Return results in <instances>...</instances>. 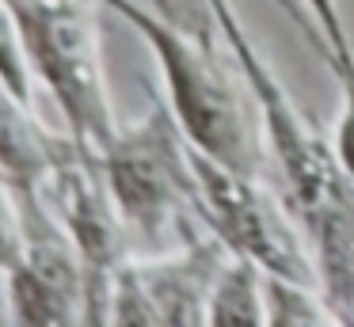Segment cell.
Segmentation results:
<instances>
[{"label": "cell", "mask_w": 354, "mask_h": 327, "mask_svg": "<svg viewBox=\"0 0 354 327\" xmlns=\"http://www.w3.org/2000/svg\"><path fill=\"white\" fill-rule=\"evenodd\" d=\"M100 8L115 12L145 38L164 76L168 106L176 111L194 149L240 171H267L270 144L259 99L217 27L168 19L141 0H100Z\"/></svg>", "instance_id": "1"}, {"label": "cell", "mask_w": 354, "mask_h": 327, "mask_svg": "<svg viewBox=\"0 0 354 327\" xmlns=\"http://www.w3.org/2000/svg\"><path fill=\"white\" fill-rule=\"evenodd\" d=\"M100 156L133 255H156L209 236L194 141L164 99H156L130 126H118Z\"/></svg>", "instance_id": "2"}, {"label": "cell", "mask_w": 354, "mask_h": 327, "mask_svg": "<svg viewBox=\"0 0 354 327\" xmlns=\"http://www.w3.org/2000/svg\"><path fill=\"white\" fill-rule=\"evenodd\" d=\"M19 27L35 84L50 91L69 133L103 144L115 137V106L103 73L100 0H4Z\"/></svg>", "instance_id": "3"}, {"label": "cell", "mask_w": 354, "mask_h": 327, "mask_svg": "<svg viewBox=\"0 0 354 327\" xmlns=\"http://www.w3.org/2000/svg\"><path fill=\"white\" fill-rule=\"evenodd\" d=\"M206 4H209V19H214L221 42L229 46V53L244 68L248 84H252L255 99H259L270 160H274L278 175H282L286 198L297 209L301 225H308L324 209H331L339 198L351 194L354 183L339 167L335 152H331V137H324V129L293 103V95L282 88L274 68L267 65L263 50L252 42L236 4L232 0H206Z\"/></svg>", "instance_id": "4"}, {"label": "cell", "mask_w": 354, "mask_h": 327, "mask_svg": "<svg viewBox=\"0 0 354 327\" xmlns=\"http://www.w3.org/2000/svg\"><path fill=\"white\" fill-rule=\"evenodd\" d=\"M198 164V194L206 228L240 259H252L267 274L293 281H316V251L301 225L297 209L286 194L263 183V175L240 171L194 149Z\"/></svg>", "instance_id": "5"}, {"label": "cell", "mask_w": 354, "mask_h": 327, "mask_svg": "<svg viewBox=\"0 0 354 327\" xmlns=\"http://www.w3.org/2000/svg\"><path fill=\"white\" fill-rule=\"evenodd\" d=\"M39 198L62 221L84 263V324H111V289L122 263L133 255V243L111 194L100 149L69 133L42 179Z\"/></svg>", "instance_id": "6"}, {"label": "cell", "mask_w": 354, "mask_h": 327, "mask_svg": "<svg viewBox=\"0 0 354 327\" xmlns=\"http://www.w3.org/2000/svg\"><path fill=\"white\" fill-rule=\"evenodd\" d=\"M232 251L214 232L156 255H130L111 289V324H206Z\"/></svg>", "instance_id": "7"}, {"label": "cell", "mask_w": 354, "mask_h": 327, "mask_svg": "<svg viewBox=\"0 0 354 327\" xmlns=\"http://www.w3.org/2000/svg\"><path fill=\"white\" fill-rule=\"evenodd\" d=\"M19 194V247L8 274L12 324H84V263L77 243L31 190Z\"/></svg>", "instance_id": "8"}, {"label": "cell", "mask_w": 354, "mask_h": 327, "mask_svg": "<svg viewBox=\"0 0 354 327\" xmlns=\"http://www.w3.org/2000/svg\"><path fill=\"white\" fill-rule=\"evenodd\" d=\"M65 137H69V129L54 133L50 126H42L35 118L31 103L16 99L8 88H0V167H4V175L12 179L16 190L39 194Z\"/></svg>", "instance_id": "9"}, {"label": "cell", "mask_w": 354, "mask_h": 327, "mask_svg": "<svg viewBox=\"0 0 354 327\" xmlns=\"http://www.w3.org/2000/svg\"><path fill=\"white\" fill-rule=\"evenodd\" d=\"M217 327H267V270L252 259L232 255L209 297V319Z\"/></svg>", "instance_id": "10"}, {"label": "cell", "mask_w": 354, "mask_h": 327, "mask_svg": "<svg viewBox=\"0 0 354 327\" xmlns=\"http://www.w3.org/2000/svg\"><path fill=\"white\" fill-rule=\"evenodd\" d=\"M305 35V42L328 61L331 73H343L354 65V42L346 30L339 0H274Z\"/></svg>", "instance_id": "11"}, {"label": "cell", "mask_w": 354, "mask_h": 327, "mask_svg": "<svg viewBox=\"0 0 354 327\" xmlns=\"http://www.w3.org/2000/svg\"><path fill=\"white\" fill-rule=\"evenodd\" d=\"M339 324L331 301L316 281H293L267 274V327H316Z\"/></svg>", "instance_id": "12"}, {"label": "cell", "mask_w": 354, "mask_h": 327, "mask_svg": "<svg viewBox=\"0 0 354 327\" xmlns=\"http://www.w3.org/2000/svg\"><path fill=\"white\" fill-rule=\"evenodd\" d=\"M0 84L12 91L16 99L24 103H35V73H31V61L24 53V42H19V27L12 19L8 4L0 0Z\"/></svg>", "instance_id": "13"}, {"label": "cell", "mask_w": 354, "mask_h": 327, "mask_svg": "<svg viewBox=\"0 0 354 327\" xmlns=\"http://www.w3.org/2000/svg\"><path fill=\"white\" fill-rule=\"evenodd\" d=\"M339 80V114L331 129V152H335L343 175L354 183V65L335 73Z\"/></svg>", "instance_id": "14"}, {"label": "cell", "mask_w": 354, "mask_h": 327, "mask_svg": "<svg viewBox=\"0 0 354 327\" xmlns=\"http://www.w3.org/2000/svg\"><path fill=\"white\" fill-rule=\"evenodd\" d=\"M149 4H153L156 12H164L168 19L191 23V27H214L206 0H149Z\"/></svg>", "instance_id": "15"}, {"label": "cell", "mask_w": 354, "mask_h": 327, "mask_svg": "<svg viewBox=\"0 0 354 327\" xmlns=\"http://www.w3.org/2000/svg\"><path fill=\"white\" fill-rule=\"evenodd\" d=\"M0 88H4V84H0Z\"/></svg>", "instance_id": "16"}]
</instances>
